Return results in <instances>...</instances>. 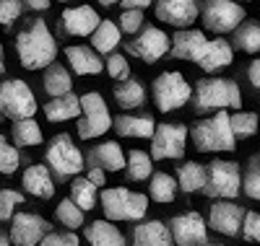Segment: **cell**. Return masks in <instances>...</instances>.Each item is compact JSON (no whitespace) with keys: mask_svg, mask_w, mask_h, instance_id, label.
Returning <instances> with one entry per match:
<instances>
[{"mask_svg":"<svg viewBox=\"0 0 260 246\" xmlns=\"http://www.w3.org/2000/svg\"><path fill=\"white\" fill-rule=\"evenodd\" d=\"M16 55L26 70H42L55 62L57 42L50 26L42 18H31L29 24L16 34Z\"/></svg>","mask_w":260,"mask_h":246,"instance_id":"1","label":"cell"},{"mask_svg":"<svg viewBox=\"0 0 260 246\" xmlns=\"http://www.w3.org/2000/svg\"><path fill=\"white\" fill-rule=\"evenodd\" d=\"M190 101H192V109L198 114H203V111L240 109L242 91L229 78H201L195 83V88H190Z\"/></svg>","mask_w":260,"mask_h":246,"instance_id":"2","label":"cell"},{"mask_svg":"<svg viewBox=\"0 0 260 246\" xmlns=\"http://www.w3.org/2000/svg\"><path fill=\"white\" fill-rule=\"evenodd\" d=\"M190 140L201 153H232L237 140L229 127V111H216L208 119H198L190 127Z\"/></svg>","mask_w":260,"mask_h":246,"instance_id":"3","label":"cell"},{"mask_svg":"<svg viewBox=\"0 0 260 246\" xmlns=\"http://www.w3.org/2000/svg\"><path fill=\"white\" fill-rule=\"evenodd\" d=\"M99 208L104 210V218L115 223V220H141L148 210V197L125 187H110L104 189L102 197L96 199Z\"/></svg>","mask_w":260,"mask_h":246,"instance_id":"4","label":"cell"},{"mask_svg":"<svg viewBox=\"0 0 260 246\" xmlns=\"http://www.w3.org/2000/svg\"><path fill=\"white\" fill-rule=\"evenodd\" d=\"M45 166L50 169L52 176L57 179H68V176H78L83 171V153L78 150V145L73 143V138L68 132L55 135L47 148H45Z\"/></svg>","mask_w":260,"mask_h":246,"instance_id":"5","label":"cell"},{"mask_svg":"<svg viewBox=\"0 0 260 246\" xmlns=\"http://www.w3.org/2000/svg\"><path fill=\"white\" fill-rule=\"evenodd\" d=\"M242 169L234 161H221L216 158L206 166V184H203V194L213 197V199H234L242 192Z\"/></svg>","mask_w":260,"mask_h":246,"instance_id":"6","label":"cell"},{"mask_svg":"<svg viewBox=\"0 0 260 246\" xmlns=\"http://www.w3.org/2000/svg\"><path fill=\"white\" fill-rule=\"evenodd\" d=\"M78 106H81V114H78V135L81 140H94L102 138L107 130H112V114L107 109L102 94L89 91L78 96Z\"/></svg>","mask_w":260,"mask_h":246,"instance_id":"7","label":"cell"},{"mask_svg":"<svg viewBox=\"0 0 260 246\" xmlns=\"http://www.w3.org/2000/svg\"><path fill=\"white\" fill-rule=\"evenodd\" d=\"M37 99L26 80L21 78H8L0 83V114L8 119H29L37 114Z\"/></svg>","mask_w":260,"mask_h":246,"instance_id":"8","label":"cell"},{"mask_svg":"<svg viewBox=\"0 0 260 246\" xmlns=\"http://www.w3.org/2000/svg\"><path fill=\"white\" fill-rule=\"evenodd\" d=\"M198 18L203 21V26L208 31L229 34L247 18V13L234 0H206L203 6H198Z\"/></svg>","mask_w":260,"mask_h":246,"instance_id":"9","label":"cell"},{"mask_svg":"<svg viewBox=\"0 0 260 246\" xmlns=\"http://www.w3.org/2000/svg\"><path fill=\"white\" fill-rule=\"evenodd\" d=\"M187 145V125L182 122H161L151 135V161H175L185 155Z\"/></svg>","mask_w":260,"mask_h":246,"instance_id":"10","label":"cell"},{"mask_svg":"<svg viewBox=\"0 0 260 246\" xmlns=\"http://www.w3.org/2000/svg\"><path fill=\"white\" fill-rule=\"evenodd\" d=\"M151 94H154V104L159 111H177L190 101V83L185 80V75L180 70H167L161 75H156L154 86H151Z\"/></svg>","mask_w":260,"mask_h":246,"instance_id":"11","label":"cell"},{"mask_svg":"<svg viewBox=\"0 0 260 246\" xmlns=\"http://www.w3.org/2000/svg\"><path fill=\"white\" fill-rule=\"evenodd\" d=\"M125 50L133 57L154 65L169 52V36L161 29H156V26H146L138 34H133V39L125 44Z\"/></svg>","mask_w":260,"mask_h":246,"instance_id":"12","label":"cell"},{"mask_svg":"<svg viewBox=\"0 0 260 246\" xmlns=\"http://www.w3.org/2000/svg\"><path fill=\"white\" fill-rule=\"evenodd\" d=\"M52 231V226L37 213H13L11 218V246H37Z\"/></svg>","mask_w":260,"mask_h":246,"instance_id":"13","label":"cell"},{"mask_svg":"<svg viewBox=\"0 0 260 246\" xmlns=\"http://www.w3.org/2000/svg\"><path fill=\"white\" fill-rule=\"evenodd\" d=\"M169 236H172V243L175 246H201L208 241V228H206V220L201 213H182V215H175L169 220Z\"/></svg>","mask_w":260,"mask_h":246,"instance_id":"14","label":"cell"},{"mask_svg":"<svg viewBox=\"0 0 260 246\" xmlns=\"http://www.w3.org/2000/svg\"><path fill=\"white\" fill-rule=\"evenodd\" d=\"M99 13L91 6H71L57 18V29L65 36H91V31L99 26Z\"/></svg>","mask_w":260,"mask_h":246,"instance_id":"15","label":"cell"},{"mask_svg":"<svg viewBox=\"0 0 260 246\" xmlns=\"http://www.w3.org/2000/svg\"><path fill=\"white\" fill-rule=\"evenodd\" d=\"M154 11L161 24L190 29L192 21H198V0H154Z\"/></svg>","mask_w":260,"mask_h":246,"instance_id":"16","label":"cell"},{"mask_svg":"<svg viewBox=\"0 0 260 246\" xmlns=\"http://www.w3.org/2000/svg\"><path fill=\"white\" fill-rule=\"evenodd\" d=\"M242 205H234L229 199H216L211 205V213H208V226L206 228H213L216 233L221 236H240V226H242Z\"/></svg>","mask_w":260,"mask_h":246,"instance_id":"17","label":"cell"},{"mask_svg":"<svg viewBox=\"0 0 260 246\" xmlns=\"http://www.w3.org/2000/svg\"><path fill=\"white\" fill-rule=\"evenodd\" d=\"M206 34L201 29H177L175 36H169V55L177 60H198L206 47Z\"/></svg>","mask_w":260,"mask_h":246,"instance_id":"18","label":"cell"},{"mask_svg":"<svg viewBox=\"0 0 260 246\" xmlns=\"http://www.w3.org/2000/svg\"><path fill=\"white\" fill-rule=\"evenodd\" d=\"M232 62H234V50L226 39H208L201 57L195 60V65L203 68L206 73H219V70L229 68Z\"/></svg>","mask_w":260,"mask_h":246,"instance_id":"19","label":"cell"},{"mask_svg":"<svg viewBox=\"0 0 260 246\" xmlns=\"http://www.w3.org/2000/svg\"><path fill=\"white\" fill-rule=\"evenodd\" d=\"M83 161H86L83 166L102 169L104 174H107V171H122V169H125V153H122L120 143H115V140H104V143L94 145Z\"/></svg>","mask_w":260,"mask_h":246,"instance_id":"20","label":"cell"},{"mask_svg":"<svg viewBox=\"0 0 260 246\" xmlns=\"http://www.w3.org/2000/svg\"><path fill=\"white\" fill-rule=\"evenodd\" d=\"M154 127H156V119L151 114H120V117H112V130L120 138L146 140V138L154 135Z\"/></svg>","mask_w":260,"mask_h":246,"instance_id":"21","label":"cell"},{"mask_svg":"<svg viewBox=\"0 0 260 246\" xmlns=\"http://www.w3.org/2000/svg\"><path fill=\"white\" fill-rule=\"evenodd\" d=\"M21 184L31 197H39V199L55 197V176L50 174L45 163H31L21 176Z\"/></svg>","mask_w":260,"mask_h":246,"instance_id":"22","label":"cell"},{"mask_svg":"<svg viewBox=\"0 0 260 246\" xmlns=\"http://www.w3.org/2000/svg\"><path fill=\"white\" fill-rule=\"evenodd\" d=\"M65 60L78 75H99L104 70V62L91 47H81V44H71L65 47Z\"/></svg>","mask_w":260,"mask_h":246,"instance_id":"23","label":"cell"},{"mask_svg":"<svg viewBox=\"0 0 260 246\" xmlns=\"http://www.w3.org/2000/svg\"><path fill=\"white\" fill-rule=\"evenodd\" d=\"M133 246H175L167 223L161 220H141L133 228Z\"/></svg>","mask_w":260,"mask_h":246,"instance_id":"24","label":"cell"},{"mask_svg":"<svg viewBox=\"0 0 260 246\" xmlns=\"http://www.w3.org/2000/svg\"><path fill=\"white\" fill-rule=\"evenodd\" d=\"M83 238L89 241V246H125V236L117 226H112L110 220H91L83 228Z\"/></svg>","mask_w":260,"mask_h":246,"instance_id":"25","label":"cell"},{"mask_svg":"<svg viewBox=\"0 0 260 246\" xmlns=\"http://www.w3.org/2000/svg\"><path fill=\"white\" fill-rule=\"evenodd\" d=\"M45 117L50 122H68V119H78L81 114V106H78V96L71 91V94H65V96H55L45 104Z\"/></svg>","mask_w":260,"mask_h":246,"instance_id":"26","label":"cell"},{"mask_svg":"<svg viewBox=\"0 0 260 246\" xmlns=\"http://www.w3.org/2000/svg\"><path fill=\"white\" fill-rule=\"evenodd\" d=\"M42 88H45L52 99L71 94V91H73V78H71L68 68H62V65H57V62L47 65L45 75H42Z\"/></svg>","mask_w":260,"mask_h":246,"instance_id":"27","label":"cell"},{"mask_svg":"<svg viewBox=\"0 0 260 246\" xmlns=\"http://www.w3.org/2000/svg\"><path fill=\"white\" fill-rule=\"evenodd\" d=\"M122 42V34L112 21H99V26L91 31V50L102 55H112Z\"/></svg>","mask_w":260,"mask_h":246,"instance_id":"28","label":"cell"},{"mask_svg":"<svg viewBox=\"0 0 260 246\" xmlns=\"http://www.w3.org/2000/svg\"><path fill=\"white\" fill-rule=\"evenodd\" d=\"M115 101L122 106V109H138L146 104V88L141 80L136 78H125V80H117L115 86Z\"/></svg>","mask_w":260,"mask_h":246,"instance_id":"29","label":"cell"},{"mask_svg":"<svg viewBox=\"0 0 260 246\" xmlns=\"http://www.w3.org/2000/svg\"><path fill=\"white\" fill-rule=\"evenodd\" d=\"M177 187L185 192V194H192V192H201L203 184H206V166L198 163V161H187V163H180L177 169Z\"/></svg>","mask_w":260,"mask_h":246,"instance_id":"30","label":"cell"},{"mask_svg":"<svg viewBox=\"0 0 260 246\" xmlns=\"http://www.w3.org/2000/svg\"><path fill=\"white\" fill-rule=\"evenodd\" d=\"M148 179H151L148 197L154 199V202L167 205V202H172V199L177 197V182H175V176H169L167 171H154Z\"/></svg>","mask_w":260,"mask_h":246,"instance_id":"31","label":"cell"},{"mask_svg":"<svg viewBox=\"0 0 260 246\" xmlns=\"http://www.w3.org/2000/svg\"><path fill=\"white\" fill-rule=\"evenodd\" d=\"M71 202L78 208V210H83V213H89V210H94L96 208V199H99V194H96V187L89 182V179H83V176H76L73 182H71Z\"/></svg>","mask_w":260,"mask_h":246,"instance_id":"32","label":"cell"},{"mask_svg":"<svg viewBox=\"0 0 260 246\" xmlns=\"http://www.w3.org/2000/svg\"><path fill=\"white\" fill-rule=\"evenodd\" d=\"M234 47L247 55H255L260 50V26L257 21H242L234 29Z\"/></svg>","mask_w":260,"mask_h":246,"instance_id":"33","label":"cell"},{"mask_svg":"<svg viewBox=\"0 0 260 246\" xmlns=\"http://www.w3.org/2000/svg\"><path fill=\"white\" fill-rule=\"evenodd\" d=\"M11 135H13V143H16V145H24V148L42 145V127H39V122H34V117H29V119H16Z\"/></svg>","mask_w":260,"mask_h":246,"instance_id":"34","label":"cell"},{"mask_svg":"<svg viewBox=\"0 0 260 246\" xmlns=\"http://www.w3.org/2000/svg\"><path fill=\"white\" fill-rule=\"evenodd\" d=\"M125 171L133 182H146V179L154 174V161L146 150H130L125 158Z\"/></svg>","mask_w":260,"mask_h":246,"instance_id":"35","label":"cell"},{"mask_svg":"<svg viewBox=\"0 0 260 246\" xmlns=\"http://www.w3.org/2000/svg\"><path fill=\"white\" fill-rule=\"evenodd\" d=\"M229 127H232L234 140L252 138L257 132V114L255 111H234V114H229Z\"/></svg>","mask_w":260,"mask_h":246,"instance_id":"36","label":"cell"},{"mask_svg":"<svg viewBox=\"0 0 260 246\" xmlns=\"http://www.w3.org/2000/svg\"><path fill=\"white\" fill-rule=\"evenodd\" d=\"M240 187L250 199H260V155L257 153H252V158L247 161Z\"/></svg>","mask_w":260,"mask_h":246,"instance_id":"37","label":"cell"},{"mask_svg":"<svg viewBox=\"0 0 260 246\" xmlns=\"http://www.w3.org/2000/svg\"><path fill=\"white\" fill-rule=\"evenodd\" d=\"M55 218L60 226H65L68 231H76L83 226V210H78L71 199H60L57 208H55Z\"/></svg>","mask_w":260,"mask_h":246,"instance_id":"38","label":"cell"},{"mask_svg":"<svg viewBox=\"0 0 260 246\" xmlns=\"http://www.w3.org/2000/svg\"><path fill=\"white\" fill-rule=\"evenodd\" d=\"M21 166V153L16 145H11L3 135H0V174L3 176H11L16 174Z\"/></svg>","mask_w":260,"mask_h":246,"instance_id":"39","label":"cell"},{"mask_svg":"<svg viewBox=\"0 0 260 246\" xmlns=\"http://www.w3.org/2000/svg\"><path fill=\"white\" fill-rule=\"evenodd\" d=\"M18 205H24V194L16 189H0V220H11Z\"/></svg>","mask_w":260,"mask_h":246,"instance_id":"40","label":"cell"},{"mask_svg":"<svg viewBox=\"0 0 260 246\" xmlns=\"http://www.w3.org/2000/svg\"><path fill=\"white\" fill-rule=\"evenodd\" d=\"M107 75H110L112 80H125V78H130V62L125 60V55L112 52L110 57H107Z\"/></svg>","mask_w":260,"mask_h":246,"instance_id":"41","label":"cell"},{"mask_svg":"<svg viewBox=\"0 0 260 246\" xmlns=\"http://www.w3.org/2000/svg\"><path fill=\"white\" fill-rule=\"evenodd\" d=\"M117 29L120 34H138L143 29V11H122Z\"/></svg>","mask_w":260,"mask_h":246,"instance_id":"42","label":"cell"},{"mask_svg":"<svg viewBox=\"0 0 260 246\" xmlns=\"http://www.w3.org/2000/svg\"><path fill=\"white\" fill-rule=\"evenodd\" d=\"M21 16V0H0V26L11 29Z\"/></svg>","mask_w":260,"mask_h":246,"instance_id":"43","label":"cell"},{"mask_svg":"<svg viewBox=\"0 0 260 246\" xmlns=\"http://www.w3.org/2000/svg\"><path fill=\"white\" fill-rule=\"evenodd\" d=\"M240 233L245 241H260V215L257 213H245L242 215V226H240Z\"/></svg>","mask_w":260,"mask_h":246,"instance_id":"44","label":"cell"},{"mask_svg":"<svg viewBox=\"0 0 260 246\" xmlns=\"http://www.w3.org/2000/svg\"><path fill=\"white\" fill-rule=\"evenodd\" d=\"M37 246H78V236L73 231H65V233H47Z\"/></svg>","mask_w":260,"mask_h":246,"instance_id":"45","label":"cell"},{"mask_svg":"<svg viewBox=\"0 0 260 246\" xmlns=\"http://www.w3.org/2000/svg\"><path fill=\"white\" fill-rule=\"evenodd\" d=\"M86 179H89V182H91L96 189L107 184V174H104L102 169H94V166H89V174H86Z\"/></svg>","mask_w":260,"mask_h":246,"instance_id":"46","label":"cell"},{"mask_svg":"<svg viewBox=\"0 0 260 246\" xmlns=\"http://www.w3.org/2000/svg\"><path fill=\"white\" fill-rule=\"evenodd\" d=\"M122 3V11H146L154 0H120Z\"/></svg>","mask_w":260,"mask_h":246,"instance_id":"47","label":"cell"},{"mask_svg":"<svg viewBox=\"0 0 260 246\" xmlns=\"http://www.w3.org/2000/svg\"><path fill=\"white\" fill-rule=\"evenodd\" d=\"M247 78H250L252 88H260V62H257V60H252V62H250V68H247Z\"/></svg>","mask_w":260,"mask_h":246,"instance_id":"48","label":"cell"},{"mask_svg":"<svg viewBox=\"0 0 260 246\" xmlns=\"http://www.w3.org/2000/svg\"><path fill=\"white\" fill-rule=\"evenodd\" d=\"M21 6L29 11H47L52 6V0H21Z\"/></svg>","mask_w":260,"mask_h":246,"instance_id":"49","label":"cell"},{"mask_svg":"<svg viewBox=\"0 0 260 246\" xmlns=\"http://www.w3.org/2000/svg\"><path fill=\"white\" fill-rule=\"evenodd\" d=\"M99 6H104V8H112L115 3H120V0H96Z\"/></svg>","mask_w":260,"mask_h":246,"instance_id":"50","label":"cell"},{"mask_svg":"<svg viewBox=\"0 0 260 246\" xmlns=\"http://www.w3.org/2000/svg\"><path fill=\"white\" fill-rule=\"evenodd\" d=\"M0 246H11V241H8L6 233H0Z\"/></svg>","mask_w":260,"mask_h":246,"instance_id":"51","label":"cell"},{"mask_svg":"<svg viewBox=\"0 0 260 246\" xmlns=\"http://www.w3.org/2000/svg\"><path fill=\"white\" fill-rule=\"evenodd\" d=\"M3 57H6V55H3V47H0V73L6 70V62H3Z\"/></svg>","mask_w":260,"mask_h":246,"instance_id":"52","label":"cell"},{"mask_svg":"<svg viewBox=\"0 0 260 246\" xmlns=\"http://www.w3.org/2000/svg\"><path fill=\"white\" fill-rule=\"evenodd\" d=\"M201 246H224V243H219V241H206V243H201Z\"/></svg>","mask_w":260,"mask_h":246,"instance_id":"53","label":"cell"},{"mask_svg":"<svg viewBox=\"0 0 260 246\" xmlns=\"http://www.w3.org/2000/svg\"><path fill=\"white\" fill-rule=\"evenodd\" d=\"M60 3H73V0H60Z\"/></svg>","mask_w":260,"mask_h":246,"instance_id":"54","label":"cell"}]
</instances>
